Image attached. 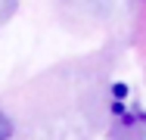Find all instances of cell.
<instances>
[{
	"mask_svg": "<svg viewBox=\"0 0 146 140\" xmlns=\"http://www.w3.org/2000/svg\"><path fill=\"white\" fill-rule=\"evenodd\" d=\"M9 134H13V121L0 112V140H9Z\"/></svg>",
	"mask_w": 146,
	"mask_h": 140,
	"instance_id": "6da1fadb",
	"label": "cell"
}]
</instances>
